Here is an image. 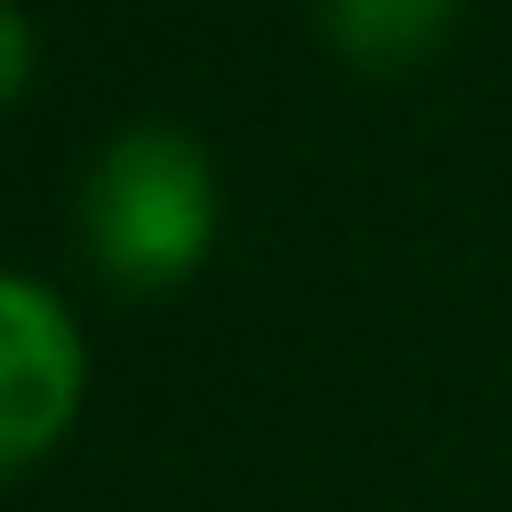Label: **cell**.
I'll use <instances>...</instances> for the list:
<instances>
[{"label":"cell","instance_id":"6da1fadb","mask_svg":"<svg viewBox=\"0 0 512 512\" xmlns=\"http://www.w3.org/2000/svg\"><path fill=\"white\" fill-rule=\"evenodd\" d=\"M88 248L120 288H176L216 232V176L192 136L144 120L120 128L88 168Z\"/></svg>","mask_w":512,"mask_h":512},{"label":"cell","instance_id":"7a4b0ae2","mask_svg":"<svg viewBox=\"0 0 512 512\" xmlns=\"http://www.w3.org/2000/svg\"><path fill=\"white\" fill-rule=\"evenodd\" d=\"M80 336L64 304L16 272H0V472H24L48 456L80 408Z\"/></svg>","mask_w":512,"mask_h":512},{"label":"cell","instance_id":"3957f363","mask_svg":"<svg viewBox=\"0 0 512 512\" xmlns=\"http://www.w3.org/2000/svg\"><path fill=\"white\" fill-rule=\"evenodd\" d=\"M328 40L360 72H408L456 16V0H320Z\"/></svg>","mask_w":512,"mask_h":512},{"label":"cell","instance_id":"277c9868","mask_svg":"<svg viewBox=\"0 0 512 512\" xmlns=\"http://www.w3.org/2000/svg\"><path fill=\"white\" fill-rule=\"evenodd\" d=\"M24 80H32V24L0 0V104H8Z\"/></svg>","mask_w":512,"mask_h":512}]
</instances>
